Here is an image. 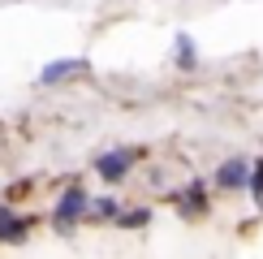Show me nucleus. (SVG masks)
<instances>
[{
	"label": "nucleus",
	"instance_id": "1",
	"mask_svg": "<svg viewBox=\"0 0 263 259\" xmlns=\"http://www.w3.org/2000/svg\"><path fill=\"white\" fill-rule=\"evenodd\" d=\"M129 164H134V151H125V147H117V151H104L100 160H95V173H100L104 181H121Z\"/></svg>",
	"mask_w": 263,
	"mask_h": 259
},
{
	"label": "nucleus",
	"instance_id": "8",
	"mask_svg": "<svg viewBox=\"0 0 263 259\" xmlns=\"http://www.w3.org/2000/svg\"><path fill=\"white\" fill-rule=\"evenodd\" d=\"M95 212H100V216H112V212H117V199H112V194H104V199H95Z\"/></svg>",
	"mask_w": 263,
	"mask_h": 259
},
{
	"label": "nucleus",
	"instance_id": "3",
	"mask_svg": "<svg viewBox=\"0 0 263 259\" xmlns=\"http://www.w3.org/2000/svg\"><path fill=\"white\" fill-rule=\"evenodd\" d=\"M86 69H91V61H82V57H69V61H52V65H43L39 82H43V86H52V82H65V78H73V73H86Z\"/></svg>",
	"mask_w": 263,
	"mask_h": 259
},
{
	"label": "nucleus",
	"instance_id": "7",
	"mask_svg": "<svg viewBox=\"0 0 263 259\" xmlns=\"http://www.w3.org/2000/svg\"><path fill=\"white\" fill-rule=\"evenodd\" d=\"M246 181H250V190H255V194H259V203H263V160L255 164V177H246Z\"/></svg>",
	"mask_w": 263,
	"mask_h": 259
},
{
	"label": "nucleus",
	"instance_id": "10",
	"mask_svg": "<svg viewBox=\"0 0 263 259\" xmlns=\"http://www.w3.org/2000/svg\"><path fill=\"white\" fill-rule=\"evenodd\" d=\"M125 225H147V212H129V216H121Z\"/></svg>",
	"mask_w": 263,
	"mask_h": 259
},
{
	"label": "nucleus",
	"instance_id": "9",
	"mask_svg": "<svg viewBox=\"0 0 263 259\" xmlns=\"http://www.w3.org/2000/svg\"><path fill=\"white\" fill-rule=\"evenodd\" d=\"M185 199H190V203H194V208H203V186H199V181H194V186H190V190H185Z\"/></svg>",
	"mask_w": 263,
	"mask_h": 259
},
{
	"label": "nucleus",
	"instance_id": "5",
	"mask_svg": "<svg viewBox=\"0 0 263 259\" xmlns=\"http://www.w3.org/2000/svg\"><path fill=\"white\" fill-rule=\"evenodd\" d=\"M246 177H250V173H246L242 160H229V164H220V173H216V181L229 186V190H233V186H246Z\"/></svg>",
	"mask_w": 263,
	"mask_h": 259
},
{
	"label": "nucleus",
	"instance_id": "6",
	"mask_svg": "<svg viewBox=\"0 0 263 259\" xmlns=\"http://www.w3.org/2000/svg\"><path fill=\"white\" fill-rule=\"evenodd\" d=\"M177 65L181 69H194V65H199V52H194L190 35H177Z\"/></svg>",
	"mask_w": 263,
	"mask_h": 259
},
{
	"label": "nucleus",
	"instance_id": "2",
	"mask_svg": "<svg viewBox=\"0 0 263 259\" xmlns=\"http://www.w3.org/2000/svg\"><path fill=\"white\" fill-rule=\"evenodd\" d=\"M86 208H91V199H86V194H82L78 186H69V190L61 194V203H57V225H61V229H69V225L78 220V216H82Z\"/></svg>",
	"mask_w": 263,
	"mask_h": 259
},
{
	"label": "nucleus",
	"instance_id": "4",
	"mask_svg": "<svg viewBox=\"0 0 263 259\" xmlns=\"http://www.w3.org/2000/svg\"><path fill=\"white\" fill-rule=\"evenodd\" d=\"M26 229H30V220H26V216L0 212V237H5V242H17V237H26Z\"/></svg>",
	"mask_w": 263,
	"mask_h": 259
}]
</instances>
